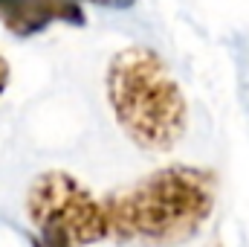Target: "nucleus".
I'll list each match as a JSON object with an SVG mask.
<instances>
[{"instance_id": "f257e3e1", "label": "nucleus", "mask_w": 249, "mask_h": 247, "mask_svg": "<svg viewBox=\"0 0 249 247\" xmlns=\"http://www.w3.org/2000/svg\"><path fill=\"white\" fill-rule=\"evenodd\" d=\"M217 178L209 169L165 166L130 189L110 192L102 201L107 233L116 242L180 245L188 242L212 215Z\"/></svg>"}, {"instance_id": "f03ea898", "label": "nucleus", "mask_w": 249, "mask_h": 247, "mask_svg": "<svg viewBox=\"0 0 249 247\" xmlns=\"http://www.w3.org/2000/svg\"><path fill=\"white\" fill-rule=\"evenodd\" d=\"M107 99L122 131L148 151L174 148L188 125L186 96L148 47H124L107 64Z\"/></svg>"}, {"instance_id": "7ed1b4c3", "label": "nucleus", "mask_w": 249, "mask_h": 247, "mask_svg": "<svg viewBox=\"0 0 249 247\" xmlns=\"http://www.w3.org/2000/svg\"><path fill=\"white\" fill-rule=\"evenodd\" d=\"M26 212L38 230L35 245L41 247L96 245L110 236L102 201L61 169L44 172L29 184Z\"/></svg>"}, {"instance_id": "20e7f679", "label": "nucleus", "mask_w": 249, "mask_h": 247, "mask_svg": "<svg viewBox=\"0 0 249 247\" xmlns=\"http://www.w3.org/2000/svg\"><path fill=\"white\" fill-rule=\"evenodd\" d=\"M87 21L78 3L67 0H32V3H0V23L18 38H29L50 23H72L81 26Z\"/></svg>"}, {"instance_id": "39448f33", "label": "nucleus", "mask_w": 249, "mask_h": 247, "mask_svg": "<svg viewBox=\"0 0 249 247\" xmlns=\"http://www.w3.org/2000/svg\"><path fill=\"white\" fill-rule=\"evenodd\" d=\"M9 79H12V67H9V62L0 56V93L6 90V84H9Z\"/></svg>"}, {"instance_id": "423d86ee", "label": "nucleus", "mask_w": 249, "mask_h": 247, "mask_svg": "<svg viewBox=\"0 0 249 247\" xmlns=\"http://www.w3.org/2000/svg\"><path fill=\"white\" fill-rule=\"evenodd\" d=\"M35 247H41V245H35Z\"/></svg>"}]
</instances>
